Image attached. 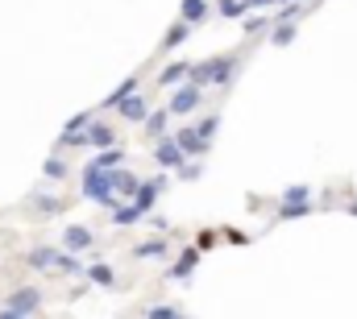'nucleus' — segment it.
Returning <instances> with one entry per match:
<instances>
[{
	"label": "nucleus",
	"mask_w": 357,
	"mask_h": 319,
	"mask_svg": "<svg viewBox=\"0 0 357 319\" xmlns=\"http://www.w3.org/2000/svg\"><path fill=\"white\" fill-rule=\"evenodd\" d=\"M216 244V233H199V249H212Z\"/></svg>",
	"instance_id": "nucleus-33"
},
{
	"label": "nucleus",
	"mask_w": 357,
	"mask_h": 319,
	"mask_svg": "<svg viewBox=\"0 0 357 319\" xmlns=\"http://www.w3.org/2000/svg\"><path fill=\"white\" fill-rule=\"evenodd\" d=\"M137 220H142V212H137L133 203H129V208H121V203L112 208V224H116V228H129V224H137Z\"/></svg>",
	"instance_id": "nucleus-17"
},
{
	"label": "nucleus",
	"mask_w": 357,
	"mask_h": 319,
	"mask_svg": "<svg viewBox=\"0 0 357 319\" xmlns=\"http://www.w3.org/2000/svg\"><path fill=\"white\" fill-rule=\"evenodd\" d=\"M233 71H237V59H212V63L191 67V79H195V87H225L233 79Z\"/></svg>",
	"instance_id": "nucleus-2"
},
{
	"label": "nucleus",
	"mask_w": 357,
	"mask_h": 319,
	"mask_svg": "<svg viewBox=\"0 0 357 319\" xmlns=\"http://www.w3.org/2000/svg\"><path fill=\"white\" fill-rule=\"evenodd\" d=\"M54 270H67V274H84V261L75 253H59V265Z\"/></svg>",
	"instance_id": "nucleus-28"
},
{
	"label": "nucleus",
	"mask_w": 357,
	"mask_h": 319,
	"mask_svg": "<svg viewBox=\"0 0 357 319\" xmlns=\"http://www.w3.org/2000/svg\"><path fill=\"white\" fill-rule=\"evenodd\" d=\"M0 319H25V316H17V311H0Z\"/></svg>",
	"instance_id": "nucleus-34"
},
{
	"label": "nucleus",
	"mask_w": 357,
	"mask_h": 319,
	"mask_svg": "<svg viewBox=\"0 0 357 319\" xmlns=\"http://www.w3.org/2000/svg\"><path fill=\"white\" fill-rule=\"evenodd\" d=\"M220 13L225 17H245V0H220Z\"/></svg>",
	"instance_id": "nucleus-29"
},
{
	"label": "nucleus",
	"mask_w": 357,
	"mask_h": 319,
	"mask_svg": "<svg viewBox=\"0 0 357 319\" xmlns=\"http://www.w3.org/2000/svg\"><path fill=\"white\" fill-rule=\"evenodd\" d=\"M133 91H137V75H133V79H125L116 91H112V95H104V104H100V108H116V104H121L125 95H133Z\"/></svg>",
	"instance_id": "nucleus-18"
},
{
	"label": "nucleus",
	"mask_w": 357,
	"mask_h": 319,
	"mask_svg": "<svg viewBox=\"0 0 357 319\" xmlns=\"http://www.w3.org/2000/svg\"><path fill=\"white\" fill-rule=\"evenodd\" d=\"M216 125H220V120H216V116H204V120H199V125H191V129H195V137H199V141H204V146H208V141H212V137H216Z\"/></svg>",
	"instance_id": "nucleus-24"
},
{
	"label": "nucleus",
	"mask_w": 357,
	"mask_h": 319,
	"mask_svg": "<svg viewBox=\"0 0 357 319\" xmlns=\"http://www.w3.org/2000/svg\"><path fill=\"white\" fill-rule=\"evenodd\" d=\"M167 187V178H150V182H137V191H133V208L146 216L154 203H158V191Z\"/></svg>",
	"instance_id": "nucleus-6"
},
{
	"label": "nucleus",
	"mask_w": 357,
	"mask_h": 319,
	"mask_svg": "<svg viewBox=\"0 0 357 319\" xmlns=\"http://www.w3.org/2000/svg\"><path fill=\"white\" fill-rule=\"evenodd\" d=\"M258 29H266V17H254V21H245V33H258Z\"/></svg>",
	"instance_id": "nucleus-32"
},
{
	"label": "nucleus",
	"mask_w": 357,
	"mask_h": 319,
	"mask_svg": "<svg viewBox=\"0 0 357 319\" xmlns=\"http://www.w3.org/2000/svg\"><path fill=\"white\" fill-rule=\"evenodd\" d=\"M42 170H46L50 178H63V174H67V162H63V158H46V166H42Z\"/></svg>",
	"instance_id": "nucleus-30"
},
{
	"label": "nucleus",
	"mask_w": 357,
	"mask_h": 319,
	"mask_svg": "<svg viewBox=\"0 0 357 319\" xmlns=\"http://www.w3.org/2000/svg\"><path fill=\"white\" fill-rule=\"evenodd\" d=\"M63 244H67L71 253L91 249V228H88V224H67V228H63Z\"/></svg>",
	"instance_id": "nucleus-9"
},
{
	"label": "nucleus",
	"mask_w": 357,
	"mask_h": 319,
	"mask_svg": "<svg viewBox=\"0 0 357 319\" xmlns=\"http://www.w3.org/2000/svg\"><path fill=\"white\" fill-rule=\"evenodd\" d=\"M84 199L91 203H104L108 212L121 203L116 195H112V178H108V170H96V166H84Z\"/></svg>",
	"instance_id": "nucleus-1"
},
{
	"label": "nucleus",
	"mask_w": 357,
	"mask_h": 319,
	"mask_svg": "<svg viewBox=\"0 0 357 319\" xmlns=\"http://www.w3.org/2000/svg\"><path fill=\"white\" fill-rule=\"evenodd\" d=\"M167 116H171L167 108H162V112H154V108H150V116L142 120V125H146V137H154V141H158V137H167Z\"/></svg>",
	"instance_id": "nucleus-14"
},
{
	"label": "nucleus",
	"mask_w": 357,
	"mask_h": 319,
	"mask_svg": "<svg viewBox=\"0 0 357 319\" xmlns=\"http://www.w3.org/2000/svg\"><path fill=\"white\" fill-rule=\"evenodd\" d=\"M88 274H91V282H96V286H116V274H112V265H104V261H96Z\"/></svg>",
	"instance_id": "nucleus-20"
},
{
	"label": "nucleus",
	"mask_w": 357,
	"mask_h": 319,
	"mask_svg": "<svg viewBox=\"0 0 357 319\" xmlns=\"http://www.w3.org/2000/svg\"><path fill=\"white\" fill-rule=\"evenodd\" d=\"M108 178H112V195L116 199H125V195L137 191V174H129V170H108Z\"/></svg>",
	"instance_id": "nucleus-10"
},
{
	"label": "nucleus",
	"mask_w": 357,
	"mask_h": 319,
	"mask_svg": "<svg viewBox=\"0 0 357 319\" xmlns=\"http://www.w3.org/2000/svg\"><path fill=\"white\" fill-rule=\"evenodd\" d=\"M307 212H312V203H282V208H278L282 220H299V216H307Z\"/></svg>",
	"instance_id": "nucleus-27"
},
{
	"label": "nucleus",
	"mask_w": 357,
	"mask_h": 319,
	"mask_svg": "<svg viewBox=\"0 0 357 319\" xmlns=\"http://www.w3.org/2000/svg\"><path fill=\"white\" fill-rule=\"evenodd\" d=\"M195 261H199V253H195V249H183V253H178V261L167 270V278H187V274L195 270Z\"/></svg>",
	"instance_id": "nucleus-13"
},
{
	"label": "nucleus",
	"mask_w": 357,
	"mask_h": 319,
	"mask_svg": "<svg viewBox=\"0 0 357 319\" xmlns=\"http://www.w3.org/2000/svg\"><path fill=\"white\" fill-rule=\"evenodd\" d=\"M116 112H121V120H146L150 116V95H142V91H133V95H125L121 104H116Z\"/></svg>",
	"instance_id": "nucleus-5"
},
{
	"label": "nucleus",
	"mask_w": 357,
	"mask_h": 319,
	"mask_svg": "<svg viewBox=\"0 0 357 319\" xmlns=\"http://www.w3.org/2000/svg\"><path fill=\"white\" fill-rule=\"evenodd\" d=\"M187 75H191V63H175V67H167V71L158 75V83H162V87H171V83L187 79Z\"/></svg>",
	"instance_id": "nucleus-21"
},
{
	"label": "nucleus",
	"mask_w": 357,
	"mask_h": 319,
	"mask_svg": "<svg viewBox=\"0 0 357 319\" xmlns=\"http://www.w3.org/2000/svg\"><path fill=\"white\" fill-rule=\"evenodd\" d=\"M175 146L183 150V154H195V158H199V154H208V146L195 137V129H178V133H175Z\"/></svg>",
	"instance_id": "nucleus-12"
},
{
	"label": "nucleus",
	"mask_w": 357,
	"mask_h": 319,
	"mask_svg": "<svg viewBox=\"0 0 357 319\" xmlns=\"http://www.w3.org/2000/svg\"><path fill=\"white\" fill-rule=\"evenodd\" d=\"M291 38H295V21H282V25L270 33V42H274V46H287Z\"/></svg>",
	"instance_id": "nucleus-26"
},
{
	"label": "nucleus",
	"mask_w": 357,
	"mask_h": 319,
	"mask_svg": "<svg viewBox=\"0 0 357 319\" xmlns=\"http://www.w3.org/2000/svg\"><path fill=\"white\" fill-rule=\"evenodd\" d=\"M187 38H191V25H187V21H175V25H171V33H167V42H162V46H167V50H171V46H183V42H187Z\"/></svg>",
	"instance_id": "nucleus-23"
},
{
	"label": "nucleus",
	"mask_w": 357,
	"mask_h": 319,
	"mask_svg": "<svg viewBox=\"0 0 357 319\" xmlns=\"http://www.w3.org/2000/svg\"><path fill=\"white\" fill-rule=\"evenodd\" d=\"M204 17H208V0H183V8H178V21L195 25V21H204Z\"/></svg>",
	"instance_id": "nucleus-15"
},
{
	"label": "nucleus",
	"mask_w": 357,
	"mask_h": 319,
	"mask_svg": "<svg viewBox=\"0 0 357 319\" xmlns=\"http://www.w3.org/2000/svg\"><path fill=\"white\" fill-rule=\"evenodd\" d=\"M121 162H125V150H121V146H112V150H100V158L88 162V166H96V170H116Z\"/></svg>",
	"instance_id": "nucleus-16"
},
{
	"label": "nucleus",
	"mask_w": 357,
	"mask_h": 319,
	"mask_svg": "<svg viewBox=\"0 0 357 319\" xmlns=\"http://www.w3.org/2000/svg\"><path fill=\"white\" fill-rule=\"evenodd\" d=\"M29 265H33V270H54V265H59V249H50V244L29 249Z\"/></svg>",
	"instance_id": "nucleus-11"
},
{
	"label": "nucleus",
	"mask_w": 357,
	"mask_h": 319,
	"mask_svg": "<svg viewBox=\"0 0 357 319\" xmlns=\"http://www.w3.org/2000/svg\"><path fill=\"white\" fill-rule=\"evenodd\" d=\"M38 307H42V290H38V286H21V290H13L8 303H4V311H17V316H29V311H38Z\"/></svg>",
	"instance_id": "nucleus-4"
},
{
	"label": "nucleus",
	"mask_w": 357,
	"mask_h": 319,
	"mask_svg": "<svg viewBox=\"0 0 357 319\" xmlns=\"http://www.w3.org/2000/svg\"><path fill=\"white\" fill-rule=\"evenodd\" d=\"M142 319H187V316H183L178 307H146Z\"/></svg>",
	"instance_id": "nucleus-25"
},
{
	"label": "nucleus",
	"mask_w": 357,
	"mask_h": 319,
	"mask_svg": "<svg viewBox=\"0 0 357 319\" xmlns=\"http://www.w3.org/2000/svg\"><path fill=\"white\" fill-rule=\"evenodd\" d=\"M154 162H158L162 170H175V166H183V150L175 146V137H158V146H154Z\"/></svg>",
	"instance_id": "nucleus-8"
},
{
	"label": "nucleus",
	"mask_w": 357,
	"mask_h": 319,
	"mask_svg": "<svg viewBox=\"0 0 357 319\" xmlns=\"http://www.w3.org/2000/svg\"><path fill=\"white\" fill-rule=\"evenodd\" d=\"M278 199H282V203H312V187L295 182V187H287V191H282Z\"/></svg>",
	"instance_id": "nucleus-19"
},
{
	"label": "nucleus",
	"mask_w": 357,
	"mask_h": 319,
	"mask_svg": "<svg viewBox=\"0 0 357 319\" xmlns=\"http://www.w3.org/2000/svg\"><path fill=\"white\" fill-rule=\"evenodd\" d=\"M270 4H287V0H245V13L250 8H270Z\"/></svg>",
	"instance_id": "nucleus-31"
},
{
	"label": "nucleus",
	"mask_w": 357,
	"mask_h": 319,
	"mask_svg": "<svg viewBox=\"0 0 357 319\" xmlns=\"http://www.w3.org/2000/svg\"><path fill=\"white\" fill-rule=\"evenodd\" d=\"M162 253H167V244H162V240H142V244L133 249V257H137V261H146V257H162Z\"/></svg>",
	"instance_id": "nucleus-22"
},
{
	"label": "nucleus",
	"mask_w": 357,
	"mask_h": 319,
	"mask_svg": "<svg viewBox=\"0 0 357 319\" xmlns=\"http://www.w3.org/2000/svg\"><path fill=\"white\" fill-rule=\"evenodd\" d=\"M84 146H96V150H112V146H116V129L96 120V125H88V129H84Z\"/></svg>",
	"instance_id": "nucleus-7"
},
{
	"label": "nucleus",
	"mask_w": 357,
	"mask_h": 319,
	"mask_svg": "<svg viewBox=\"0 0 357 319\" xmlns=\"http://www.w3.org/2000/svg\"><path fill=\"white\" fill-rule=\"evenodd\" d=\"M199 104H204V87H195V83H191V87H178L175 95H171L167 112H171V116H187V112H195Z\"/></svg>",
	"instance_id": "nucleus-3"
}]
</instances>
